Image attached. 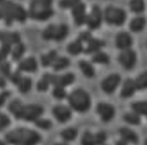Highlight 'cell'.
<instances>
[{
	"label": "cell",
	"mask_w": 147,
	"mask_h": 145,
	"mask_svg": "<svg viewBox=\"0 0 147 145\" xmlns=\"http://www.w3.org/2000/svg\"><path fill=\"white\" fill-rule=\"evenodd\" d=\"M116 46L120 50H125L130 48L133 45V38L129 33L123 31L119 32L116 36Z\"/></svg>",
	"instance_id": "obj_16"
},
{
	"label": "cell",
	"mask_w": 147,
	"mask_h": 145,
	"mask_svg": "<svg viewBox=\"0 0 147 145\" xmlns=\"http://www.w3.org/2000/svg\"><path fill=\"white\" fill-rule=\"evenodd\" d=\"M103 18L108 25L121 26L126 21L127 14L122 9L113 6H108L106 8L103 13Z\"/></svg>",
	"instance_id": "obj_5"
},
{
	"label": "cell",
	"mask_w": 147,
	"mask_h": 145,
	"mask_svg": "<svg viewBox=\"0 0 147 145\" xmlns=\"http://www.w3.org/2000/svg\"><path fill=\"white\" fill-rule=\"evenodd\" d=\"M78 135V131L74 128H69L64 130L62 131L61 132V137L63 140L67 142L74 141Z\"/></svg>",
	"instance_id": "obj_33"
},
{
	"label": "cell",
	"mask_w": 147,
	"mask_h": 145,
	"mask_svg": "<svg viewBox=\"0 0 147 145\" xmlns=\"http://www.w3.org/2000/svg\"><path fill=\"white\" fill-rule=\"evenodd\" d=\"M123 120L127 123L134 125V126H139L141 123V119H140V115L134 111H133V112L125 113L123 116Z\"/></svg>",
	"instance_id": "obj_30"
},
{
	"label": "cell",
	"mask_w": 147,
	"mask_h": 145,
	"mask_svg": "<svg viewBox=\"0 0 147 145\" xmlns=\"http://www.w3.org/2000/svg\"><path fill=\"white\" fill-rule=\"evenodd\" d=\"M69 35V26L65 24L59 26L51 25L47 26L42 32V37L47 41L53 40L56 42H61L64 40Z\"/></svg>",
	"instance_id": "obj_6"
},
{
	"label": "cell",
	"mask_w": 147,
	"mask_h": 145,
	"mask_svg": "<svg viewBox=\"0 0 147 145\" xmlns=\"http://www.w3.org/2000/svg\"><path fill=\"white\" fill-rule=\"evenodd\" d=\"M45 79H47V81L53 85V86H62L66 87L74 83L75 79V76L72 72H67L63 75H55L51 73H46L43 75Z\"/></svg>",
	"instance_id": "obj_8"
},
{
	"label": "cell",
	"mask_w": 147,
	"mask_h": 145,
	"mask_svg": "<svg viewBox=\"0 0 147 145\" xmlns=\"http://www.w3.org/2000/svg\"><path fill=\"white\" fill-rule=\"evenodd\" d=\"M88 46L86 49H84V52L86 54H90V53H95L98 51H100L102 47L105 46V42L100 39H96L94 37H91L88 42Z\"/></svg>",
	"instance_id": "obj_19"
},
{
	"label": "cell",
	"mask_w": 147,
	"mask_h": 145,
	"mask_svg": "<svg viewBox=\"0 0 147 145\" xmlns=\"http://www.w3.org/2000/svg\"><path fill=\"white\" fill-rule=\"evenodd\" d=\"M81 0H60L59 4L62 9H72Z\"/></svg>",
	"instance_id": "obj_41"
},
{
	"label": "cell",
	"mask_w": 147,
	"mask_h": 145,
	"mask_svg": "<svg viewBox=\"0 0 147 145\" xmlns=\"http://www.w3.org/2000/svg\"><path fill=\"white\" fill-rule=\"evenodd\" d=\"M68 101L74 111L84 113L88 111L91 105L90 96L82 89H76L68 96Z\"/></svg>",
	"instance_id": "obj_4"
},
{
	"label": "cell",
	"mask_w": 147,
	"mask_h": 145,
	"mask_svg": "<svg viewBox=\"0 0 147 145\" xmlns=\"http://www.w3.org/2000/svg\"><path fill=\"white\" fill-rule=\"evenodd\" d=\"M6 86V78L0 74V89H3Z\"/></svg>",
	"instance_id": "obj_47"
},
{
	"label": "cell",
	"mask_w": 147,
	"mask_h": 145,
	"mask_svg": "<svg viewBox=\"0 0 147 145\" xmlns=\"http://www.w3.org/2000/svg\"><path fill=\"white\" fill-rule=\"evenodd\" d=\"M28 17V12L21 5L12 1L5 0L0 4V19H3L7 26H10L15 21L24 23Z\"/></svg>",
	"instance_id": "obj_2"
},
{
	"label": "cell",
	"mask_w": 147,
	"mask_h": 145,
	"mask_svg": "<svg viewBox=\"0 0 147 145\" xmlns=\"http://www.w3.org/2000/svg\"><path fill=\"white\" fill-rule=\"evenodd\" d=\"M22 76H23L22 75V72L17 69L15 72H11V74L9 75V80H10L11 83H13L15 85H17V84L20 80V79L22 78Z\"/></svg>",
	"instance_id": "obj_43"
},
{
	"label": "cell",
	"mask_w": 147,
	"mask_h": 145,
	"mask_svg": "<svg viewBox=\"0 0 147 145\" xmlns=\"http://www.w3.org/2000/svg\"><path fill=\"white\" fill-rule=\"evenodd\" d=\"M136 90H137V89H136L135 84H134V80H133L131 79H128L123 83V88L121 89L120 96L123 99L130 98L134 95Z\"/></svg>",
	"instance_id": "obj_18"
},
{
	"label": "cell",
	"mask_w": 147,
	"mask_h": 145,
	"mask_svg": "<svg viewBox=\"0 0 147 145\" xmlns=\"http://www.w3.org/2000/svg\"><path fill=\"white\" fill-rule=\"evenodd\" d=\"M11 93L9 90H2L0 92V108L4 105L7 100L10 97Z\"/></svg>",
	"instance_id": "obj_45"
},
{
	"label": "cell",
	"mask_w": 147,
	"mask_h": 145,
	"mask_svg": "<svg viewBox=\"0 0 147 145\" xmlns=\"http://www.w3.org/2000/svg\"><path fill=\"white\" fill-rule=\"evenodd\" d=\"M81 144L85 145L95 144V140H94V134H92L90 132H86L81 138Z\"/></svg>",
	"instance_id": "obj_40"
},
{
	"label": "cell",
	"mask_w": 147,
	"mask_h": 145,
	"mask_svg": "<svg viewBox=\"0 0 147 145\" xmlns=\"http://www.w3.org/2000/svg\"><path fill=\"white\" fill-rule=\"evenodd\" d=\"M4 1H5V0H0V4H1V3H3Z\"/></svg>",
	"instance_id": "obj_49"
},
{
	"label": "cell",
	"mask_w": 147,
	"mask_h": 145,
	"mask_svg": "<svg viewBox=\"0 0 147 145\" xmlns=\"http://www.w3.org/2000/svg\"><path fill=\"white\" fill-rule=\"evenodd\" d=\"M107 133L104 132H99L96 134H94L95 144H103L107 140Z\"/></svg>",
	"instance_id": "obj_42"
},
{
	"label": "cell",
	"mask_w": 147,
	"mask_h": 145,
	"mask_svg": "<svg viewBox=\"0 0 147 145\" xmlns=\"http://www.w3.org/2000/svg\"><path fill=\"white\" fill-rule=\"evenodd\" d=\"M116 144H127V142H126L125 140H123V139L122 138V139H121L120 141H118V142H117Z\"/></svg>",
	"instance_id": "obj_48"
},
{
	"label": "cell",
	"mask_w": 147,
	"mask_h": 145,
	"mask_svg": "<svg viewBox=\"0 0 147 145\" xmlns=\"http://www.w3.org/2000/svg\"><path fill=\"white\" fill-rule=\"evenodd\" d=\"M21 42L20 35L18 32H0V43L14 46Z\"/></svg>",
	"instance_id": "obj_17"
},
{
	"label": "cell",
	"mask_w": 147,
	"mask_h": 145,
	"mask_svg": "<svg viewBox=\"0 0 147 145\" xmlns=\"http://www.w3.org/2000/svg\"><path fill=\"white\" fill-rule=\"evenodd\" d=\"M96 111L104 122L112 121L116 113L114 106L107 103H99L96 106Z\"/></svg>",
	"instance_id": "obj_12"
},
{
	"label": "cell",
	"mask_w": 147,
	"mask_h": 145,
	"mask_svg": "<svg viewBox=\"0 0 147 145\" xmlns=\"http://www.w3.org/2000/svg\"><path fill=\"white\" fill-rule=\"evenodd\" d=\"M52 6L53 0H31L28 15L30 18L35 20H47L54 14Z\"/></svg>",
	"instance_id": "obj_3"
},
{
	"label": "cell",
	"mask_w": 147,
	"mask_h": 145,
	"mask_svg": "<svg viewBox=\"0 0 147 145\" xmlns=\"http://www.w3.org/2000/svg\"><path fill=\"white\" fill-rule=\"evenodd\" d=\"M131 108L134 111L138 113L140 116H145L147 117V101H137L131 104Z\"/></svg>",
	"instance_id": "obj_29"
},
{
	"label": "cell",
	"mask_w": 147,
	"mask_h": 145,
	"mask_svg": "<svg viewBox=\"0 0 147 145\" xmlns=\"http://www.w3.org/2000/svg\"><path fill=\"white\" fill-rule=\"evenodd\" d=\"M79 67L81 70V72H83V74L87 77V78H94L96 75L95 72V68L94 67L87 61H80L79 62Z\"/></svg>",
	"instance_id": "obj_25"
},
{
	"label": "cell",
	"mask_w": 147,
	"mask_h": 145,
	"mask_svg": "<svg viewBox=\"0 0 147 145\" xmlns=\"http://www.w3.org/2000/svg\"><path fill=\"white\" fill-rule=\"evenodd\" d=\"M16 86L18 87L19 91L21 94H27L30 91L32 88V80L30 77L22 76V78L20 79V80L19 81Z\"/></svg>",
	"instance_id": "obj_24"
},
{
	"label": "cell",
	"mask_w": 147,
	"mask_h": 145,
	"mask_svg": "<svg viewBox=\"0 0 147 145\" xmlns=\"http://www.w3.org/2000/svg\"><path fill=\"white\" fill-rule=\"evenodd\" d=\"M41 139L42 137L37 132L27 128H16L9 131L4 135L5 143L11 144H36Z\"/></svg>",
	"instance_id": "obj_1"
},
{
	"label": "cell",
	"mask_w": 147,
	"mask_h": 145,
	"mask_svg": "<svg viewBox=\"0 0 147 145\" xmlns=\"http://www.w3.org/2000/svg\"><path fill=\"white\" fill-rule=\"evenodd\" d=\"M70 64V61L67 58L64 57H58L53 62L52 67L55 71L63 70L64 68H67Z\"/></svg>",
	"instance_id": "obj_27"
},
{
	"label": "cell",
	"mask_w": 147,
	"mask_h": 145,
	"mask_svg": "<svg viewBox=\"0 0 147 145\" xmlns=\"http://www.w3.org/2000/svg\"><path fill=\"white\" fill-rule=\"evenodd\" d=\"M72 15H73L74 23L78 26H81L86 24V5L85 3L80 2L75 6L72 8Z\"/></svg>",
	"instance_id": "obj_14"
},
{
	"label": "cell",
	"mask_w": 147,
	"mask_h": 145,
	"mask_svg": "<svg viewBox=\"0 0 147 145\" xmlns=\"http://www.w3.org/2000/svg\"><path fill=\"white\" fill-rule=\"evenodd\" d=\"M137 90H144L147 89V71L140 74L134 80Z\"/></svg>",
	"instance_id": "obj_34"
},
{
	"label": "cell",
	"mask_w": 147,
	"mask_h": 145,
	"mask_svg": "<svg viewBox=\"0 0 147 145\" xmlns=\"http://www.w3.org/2000/svg\"><path fill=\"white\" fill-rule=\"evenodd\" d=\"M34 122H35V124H36V126L37 128H39L41 129H43V130H48L53 126V123L51 122V121H49L47 119H43L42 117H39Z\"/></svg>",
	"instance_id": "obj_38"
},
{
	"label": "cell",
	"mask_w": 147,
	"mask_h": 145,
	"mask_svg": "<svg viewBox=\"0 0 147 145\" xmlns=\"http://www.w3.org/2000/svg\"><path fill=\"white\" fill-rule=\"evenodd\" d=\"M146 25V19L143 16H138L133 19L129 24V29L133 32L138 33L142 31Z\"/></svg>",
	"instance_id": "obj_23"
},
{
	"label": "cell",
	"mask_w": 147,
	"mask_h": 145,
	"mask_svg": "<svg viewBox=\"0 0 147 145\" xmlns=\"http://www.w3.org/2000/svg\"><path fill=\"white\" fill-rule=\"evenodd\" d=\"M17 69L21 72H35L38 68V63L34 57L22 58L18 62Z\"/></svg>",
	"instance_id": "obj_13"
},
{
	"label": "cell",
	"mask_w": 147,
	"mask_h": 145,
	"mask_svg": "<svg viewBox=\"0 0 147 145\" xmlns=\"http://www.w3.org/2000/svg\"><path fill=\"white\" fill-rule=\"evenodd\" d=\"M53 95L57 100H63L67 97V93L64 89V87L62 86H54Z\"/></svg>",
	"instance_id": "obj_39"
},
{
	"label": "cell",
	"mask_w": 147,
	"mask_h": 145,
	"mask_svg": "<svg viewBox=\"0 0 147 145\" xmlns=\"http://www.w3.org/2000/svg\"><path fill=\"white\" fill-rule=\"evenodd\" d=\"M26 50V47L25 44L22 43L21 42L12 46L11 52H10V56H11L12 60L14 62H19L20 59L23 58Z\"/></svg>",
	"instance_id": "obj_21"
},
{
	"label": "cell",
	"mask_w": 147,
	"mask_h": 145,
	"mask_svg": "<svg viewBox=\"0 0 147 145\" xmlns=\"http://www.w3.org/2000/svg\"><path fill=\"white\" fill-rule=\"evenodd\" d=\"M145 144H147V139L146 140V141H145Z\"/></svg>",
	"instance_id": "obj_51"
},
{
	"label": "cell",
	"mask_w": 147,
	"mask_h": 145,
	"mask_svg": "<svg viewBox=\"0 0 147 145\" xmlns=\"http://www.w3.org/2000/svg\"><path fill=\"white\" fill-rule=\"evenodd\" d=\"M91 37H92V36L90 32H83L79 36V39L82 42H87Z\"/></svg>",
	"instance_id": "obj_46"
},
{
	"label": "cell",
	"mask_w": 147,
	"mask_h": 145,
	"mask_svg": "<svg viewBox=\"0 0 147 145\" xmlns=\"http://www.w3.org/2000/svg\"><path fill=\"white\" fill-rule=\"evenodd\" d=\"M118 61L120 64L127 70H131L134 68L137 62L136 52L131 48L122 50L118 56Z\"/></svg>",
	"instance_id": "obj_9"
},
{
	"label": "cell",
	"mask_w": 147,
	"mask_h": 145,
	"mask_svg": "<svg viewBox=\"0 0 147 145\" xmlns=\"http://www.w3.org/2000/svg\"><path fill=\"white\" fill-rule=\"evenodd\" d=\"M58 58V54L56 51H51L47 54L42 55L41 58V62L43 67H49L52 66L55 59Z\"/></svg>",
	"instance_id": "obj_31"
},
{
	"label": "cell",
	"mask_w": 147,
	"mask_h": 145,
	"mask_svg": "<svg viewBox=\"0 0 147 145\" xmlns=\"http://www.w3.org/2000/svg\"><path fill=\"white\" fill-rule=\"evenodd\" d=\"M11 124V119L7 114L0 112V132L6 130Z\"/></svg>",
	"instance_id": "obj_36"
},
{
	"label": "cell",
	"mask_w": 147,
	"mask_h": 145,
	"mask_svg": "<svg viewBox=\"0 0 147 145\" xmlns=\"http://www.w3.org/2000/svg\"><path fill=\"white\" fill-rule=\"evenodd\" d=\"M103 13L99 6L95 5L92 7L90 13L86 16V24L90 30L98 29L102 22Z\"/></svg>",
	"instance_id": "obj_10"
},
{
	"label": "cell",
	"mask_w": 147,
	"mask_h": 145,
	"mask_svg": "<svg viewBox=\"0 0 147 145\" xmlns=\"http://www.w3.org/2000/svg\"><path fill=\"white\" fill-rule=\"evenodd\" d=\"M49 85H50V83L47 81V79H45L43 77L40 81H38L37 85H36V89L41 92H44V91H47L48 89Z\"/></svg>",
	"instance_id": "obj_44"
},
{
	"label": "cell",
	"mask_w": 147,
	"mask_h": 145,
	"mask_svg": "<svg viewBox=\"0 0 147 145\" xmlns=\"http://www.w3.org/2000/svg\"><path fill=\"white\" fill-rule=\"evenodd\" d=\"M12 46H9L8 44H1L0 46V62L3 61L7 60V58L10 56Z\"/></svg>",
	"instance_id": "obj_37"
},
{
	"label": "cell",
	"mask_w": 147,
	"mask_h": 145,
	"mask_svg": "<svg viewBox=\"0 0 147 145\" xmlns=\"http://www.w3.org/2000/svg\"><path fill=\"white\" fill-rule=\"evenodd\" d=\"M83 42L78 38L77 40H75L74 42L69 44V46H67V51L69 54L76 56L79 55L80 53H81L84 51V46H83Z\"/></svg>",
	"instance_id": "obj_26"
},
{
	"label": "cell",
	"mask_w": 147,
	"mask_h": 145,
	"mask_svg": "<svg viewBox=\"0 0 147 145\" xmlns=\"http://www.w3.org/2000/svg\"><path fill=\"white\" fill-rule=\"evenodd\" d=\"M44 111L43 107L38 104H28L24 105L20 120L26 122H35L36 119L42 116Z\"/></svg>",
	"instance_id": "obj_7"
},
{
	"label": "cell",
	"mask_w": 147,
	"mask_h": 145,
	"mask_svg": "<svg viewBox=\"0 0 147 145\" xmlns=\"http://www.w3.org/2000/svg\"><path fill=\"white\" fill-rule=\"evenodd\" d=\"M24 104L19 99H14L9 103L8 105V110L14 116L15 119L20 120V114L23 109Z\"/></svg>",
	"instance_id": "obj_20"
},
{
	"label": "cell",
	"mask_w": 147,
	"mask_h": 145,
	"mask_svg": "<svg viewBox=\"0 0 147 145\" xmlns=\"http://www.w3.org/2000/svg\"><path fill=\"white\" fill-rule=\"evenodd\" d=\"M120 136L123 140H125L127 143H132V144H138L139 142V137L138 135L131 129L128 128H121L119 129Z\"/></svg>",
	"instance_id": "obj_22"
},
{
	"label": "cell",
	"mask_w": 147,
	"mask_h": 145,
	"mask_svg": "<svg viewBox=\"0 0 147 145\" xmlns=\"http://www.w3.org/2000/svg\"><path fill=\"white\" fill-rule=\"evenodd\" d=\"M5 142H3V141H0V144H4Z\"/></svg>",
	"instance_id": "obj_50"
},
{
	"label": "cell",
	"mask_w": 147,
	"mask_h": 145,
	"mask_svg": "<svg viewBox=\"0 0 147 145\" xmlns=\"http://www.w3.org/2000/svg\"><path fill=\"white\" fill-rule=\"evenodd\" d=\"M12 72L11 64L7 60L3 61L0 62V74L3 75L5 78H9V75Z\"/></svg>",
	"instance_id": "obj_35"
},
{
	"label": "cell",
	"mask_w": 147,
	"mask_h": 145,
	"mask_svg": "<svg viewBox=\"0 0 147 145\" xmlns=\"http://www.w3.org/2000/svg\"><path fill=\"white\" fill-rule=\"evenodd\" d=\"M53 114L58 122L61 123H64L70 120L72 116V111L67 106L56 105L53 108Z\"/></svg>",
	"instance_id": "obj_15"
},
{
	"label": "cell",
	"mask_w": 147,
	"mask_h": 145,
	"mask_svg": "<svg viewBox=\"0 0 147 145\" xmlns=\"http://www.w3.org/2000/svg\"><path fill=\"white\" fill-rule=\"evenodd\" d=\"M92 62L95 63H100V64H108L110 62V58L109 56L102 52L101 50L95 52V54L92 57Z\"/></svg>",
	"instance_id": "obj_32"
},
{
	"label": "cell",
	"mask_w": 147,
	"mask_h": 145,
	"mask_svg": "<svg viewBox=\"0 0 147 145\" xmlns=\"http://www.w3.org/2000/svg\"><path fill=\"white\" fill-rule=\"evenodd\" d=\"M130 10L134 14H141L145 11L146 4L144 0H130L129 2Z\"/></svg>",
	"instance_id": "obj_28"
},
{
	"label": "cell",
	"mask_w": 147,
	"mask_h": 145,
	"mask_svg": "<svg viewBox=\"0 0 147 145\" xmlns=\"http://www.w3.org/2000/svg\"><path fill=\"white\" fill-rule=\"evenodd\" d=\"M120 83H121V76L118 73H113L103 79L101 86H102V89L106 94L111 95L114 93V91L117 89Z\"/></svg>",
	"instance_id": "obj_11"
}]
</instances>
